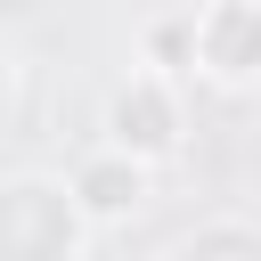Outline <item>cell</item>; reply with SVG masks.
I'll list each match as a JSON object with an SVG mask.
<instances>
[{
	"label": "cell",
	"instance_id": "6da1fadb",
	"mask_svg": "<svg viewBox=\"0 0 261 261\" xmlns=\"http://www.w3.org/2000/svg\"><path fill=\"white\" fill-rule=\"evenodd\" d=\"M0 261H90V228L57 171H0Z\"/></svg>",
	"mask_w": 261,
	"mask_h": 261
},
{
	"label": "cell",
	"instance_id": "7a4b0ae2",
	"mask_svg": "<svg viewBox=\"0 0 261 261\" xmlns=\"http://www.w3.org/2000/svg\"><path fill=\"white\" fill-rule=\"evenodd\" d=\"M98 147H114V155H130V163H147V171H163L179 147H188V106H179V82L171 73H122L114 90H106V114H98Z\"/></svg>",
	"mask_w": 261,
	"mask_h": 261
},
{
	"label": "cell",
	"instance_id": "3957f363",
	"mask_svg": "<svg viewBox=\"0 0 261 261\" xmlns=\"http://www.w3.org/2000/svg\"><path fill=\"white\" fill-rule=\"evenodd\" d=\"M188 73L212 90H253L261 82V8L253 0H204L188 16Z\"/></svg>",
	"mask_w": 261,
	"mask_h": 261
},
{
	"label": "cell",
	"instance_id": "277c9868",
	"mask_svg": "<svg viewBox=\"0 0 261 261\" xmlns=\"http://www.w3.org/2000/svg\"><path fill=\"white\" fill-rule=\"evenodd\" d=\"M65 196H73V212H82L90 237H98V228H130V220L147 212V196H155V171L130 163V155H114V147H90V155L65 171Z\"/></svg>",
	"mask_w": 261,
	"mask_h": 261
},
{
	"label": "cell",
	"instance_id": "5b68a950",
	"mask_svg": "<svg viewBox=\"0 0 261 261\" xmlns=\"http://www.w3.org/2000/svg\"><path fill=\"white\" fill-rule=\"evenodd\" d=\"M179 261H261V237H253V220H204L179 245Z\"/></svg>",
	"mask_w": 261,
	"mask_h": 261
},
{
	"label": "cell",
	"instance_id": "8992f818",
	"mask_svg": "<svg viewBox=\"0 0 261 261\" xmlns=\"http://www.w3.org/2000/svg\"><path fill=\"white\" fill-rule=\"evenodd\" d=\"M147 73H188V16H163V24H147Z\"/></svg>",
	"mask_w": 261,
	"mask_h": 261
},
{
	"label": "cell",
	"instance_id": "52a82bcc",
	"mask_svg": "<svg viewBox=\"0 0 261 261\" xmlns=\"http://www.w3.org/2000/svg\"><path fill=\"white\" fill-rule=\"evenodd\" d=\"M8 106H16V57L0 49V114H8Z\"/></svg>",
	"mask_w": 261,
	"mask_h": 261
}]
</instances>
